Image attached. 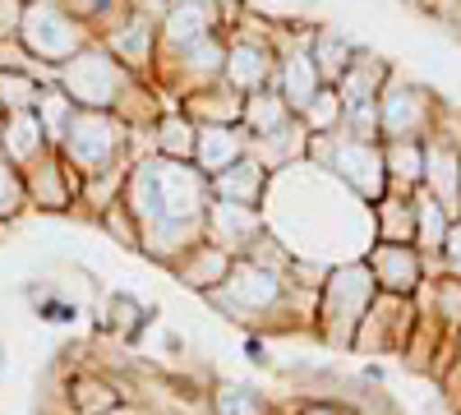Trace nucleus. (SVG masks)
<instances>
[{
	"label": "nucleus",
	"mask_w": 461,
	"mask_h": 415,
	"mask_svg": "<svg viewBox=\"0 0 461 415\" xmlns=\"http://www.w3.org/2000/svg\"><path fill=\"white\" fill-rule=\"evenodd\" d=\"M121 388L106 383V379H93V374H84V379L69 383V415H102L111 406H121Z\"/></svg>",
	"instance_id": "nucleus-31"
},
{
	"label": "nucleus",
	"mask_w": 461,
	"mask_h": 415,
	"mask_svg": "<svg viewBox=\"0 0 461 415\" xmlns=\"http://www.w3.org/2000/svg\"><path fill=\"white\" fill-rule=\"evenodd\" d=\"M277 79V42L273 23L258 19L249 5L226 23V60H221V84L236 88L240 97L273 88Z\"/></svg>",
	"instance_id": "nucleus-7"
},
{
	"label": "nucleus",
	"mask_w": 461,
	"mask_h": 415,
	"mask_svg": "<svg viewBox=\"0 0 461 415\" xmlns=\"http://www.w3.org/2000/svg\"><path fill=\"white\" fill-rule=\"evenodd\" d=\"M365 263H369L378 291H388V295H415L420 286L429 282V263H425V254H420L415 245L374 240L369 254H365Z\"/></svg>",
	"instance_id": "nucleus-13"
},
{
	"label": "nucleus",
	"mask_w": 461,
	"mask_h": 415,
	"mask_svg": "<svg viewBox=\"0 0 461 415\" xmlns=\"http://www.w3.org/2000/svg\"><path fill=\"white\" fill-rule=\"evenodd\" d=\"M14 42L23 47V56H28L32 65L60 69L65 60L79 56L88 42H97V37L65 10V0H23Z\"/></svg>",
	"instance_id": "nucleus-6"
},
{
	"label": "nucleus",
	"mask_w": 461,
	"mask_h": 415,
	"mask_svg": "<svg viewBox=\"0 0 461 415\" xmlns=\"http://www.w3.org/2000/svg\"><path fill=\"white\" fill-rule=\"evenodd\" d=\"M212 415H273L263 392L245 388V383H221L212 388Z\"/></svg>",
	"instance_id": "nucleus-33"
},
{
	"label": "nucleus",
	"mask_w": 461,
	"mask_h": 415,
	"mask_svg": "<svg viewBox=\"0 0 461 415\" xmlns=\"http://www.w3.org/2000/svg\"><path fill=\"white\" fill-rule=\"evenodd\" d=\"M47 148L51 143H47V130H42V121H37V111H10L5 125H0V158L23 171L28 162L42 158Z\"/></svg>",
	"instance_id": "nucleus-22"
},
{
	"label": "nucleus",
	"mask_w": 461,
	"mask_h": 415,
	"mask_svg": "<svg viewBox=\"0 0 461 415\" xmlns=\"http://www.w3.org/2000/svg\"><path fill=\"white\" fill-rule=\"evenodd\" d=\"M267 185H273V171H267L258 158H240L236 167H226L217 176H208V194L221 203H245V208H263Z\"/></svg>",
	"instance_id": "nucleus-17"
},
{
	"label": "nucleus",
	"mask_w": 461,
	"mask_h": 415,
	"mask_svg": "<svg viewBox=\"0 0 461 415\" xmlns=\"http://www.w3.org/2000/svg\"><path fill=\"white\" fill-rule=\"evenodd\" d=\"M378 295V282L369 273L365 258H346V263H332L319 282V295H314V323H319V337L337 351H351L356 347V332Z\"/></svg>",
	"instance_id": "nucleus-2"
},
{
	"label": "nucleus",
	"mask_w": 461,
	"mask_h": 415,
	"mask_svg": "<svg viewBox=\"0 0 461 415\" xmlns=\"http://www.w3.org/2000/svg\"><path fill=\"white\" fill-rule=\"evenodd\" d=\"M212 32H226L217 0H167L162 5V51L203 42Z\"/></svg>",
	"instance_id": "nucleus-15"
},
{
	"label": "nucleus",
	"mask_w": 461,
	"mask_h": 415,
	"mask_svg": "<svg viewBox=\"0 0 461 415\" xmlns=\"http://www.w3.org/2000/svg\"><path fill=\"white\" fill-rule=\"evenodd\" d=\"M415 249L425 254L429 268H438V249H443V236H447V226L456 221L438 199H429L425 190H415Z\"/></svg>",
	"instance_id": "nucleus-26"
},
{
	"label": "nucleus",
	"mask_w": 461,
	"mask_h": 415,
	"mask_svg": "<svg viewBox=\"0 0 461 415\" xmlns=\"http://www.w3.org/2000/svg\"><path fill=\"white\" fill-rule=\"evenodd\" d=\"M388 79H393V65L383 60L378 51H365L360 47L332 88H337L341 106H360V102H378V93H383V84H388Z\"/></svg>",
	"instance_id": "nucleus-20"
},
{
	"label": "nucleus",
	"mask_w": 461,
	"mask_h": 415,
	"mask_svg": "<svg viewBox=\"0 0 461 415\" xmlns=\"http://www.w3.org/2000/svg\"><path fill=\"white\" fill-rule=\"evenodd\" d=\"M456 369H461V328H456Z\"/></svg>",
	"instance_id": "nucleus-38"
},
{
	"label": "nucleus",
	"mask_w": 461,
	"mask_h": 415,
	"mask_svg": "<svg viewBox=\"0 0 461 415\" xmlns=\"http://www.w3.org/2000/svg\"><path fill=\"white\" fill-rule=\"evenodd\" d=\"M304 162H314L332 180H341L360 203H378L388 194V171H383V143L374 139H351V134H310V153Z\"/></svg>",
	"instance_id": "nucleus-5"
},
{
	"label": "nucleus",
	"mask_w": 461,
	"mask_h": 415,
	"mask_svg": "<svg viewBox=\"0 0 461 415\" xmlns=\"http://www.w3.org/2000/svg\"><path fill=\"white\" fill-rule=\"evenodd\" d=\"M56 84L65 88V97L74 106H84V111H115L139 79L102 42H88L79 56L56 69Z\"/></svg>",
	"instance_id": "nucleus-8"
},
{
	"label": "nucleus",
	"mask_w": 461,
	"mask_h": 415,
	"mask_svg": "<svg viewBox=\"0 0 461 415\" xmlns=\"http://www.w3.org/2000/svg\"><path fill=\"white\" fill-rule=\"evenodd\" d=\"M0 125H5V102H0Z\"/></svg>",
	"instance_id": "nucleus-39"
},
{
	"label": "nucleus",
	"mask_w": 461,
	"mask_h": 415,
	"mask_svg": "<svg viewBox=\"0 0 461 415\" xmlns=\"http://www.w3.org/2000/svg\"><path fill=\"white\" fill-rule=\"evenodd\" d=\"M438 106H443V97H434L425 84L402 79V74L393 69V79L378 93V134H383V143H425L434 134Z\"/></svg>",
	"instance_id": "nucleus-9"
},
{
	"label": "nucleus",
	"mask_w": 461,
	"mask_h": 415,
	"mask_svg": "<svg viewBox=\"0 0 461 415\" xmlns=\"http://www.w3.org/2000/svg\"><path fill=\"white\" fill-rule=\"evenodd\" d=\"M23 185H28V208L37 212H74L84 190V176L74 171L56 148H47L37 162L23 167Z\"/></svg>",
	"instance_id": "nucleus-12"
},
{
	"label": "nucleus",
	"mask_w": 461,
	"mask_h": 415,
	"mask_svg": "<svg viewBox=\"0 0 461 415\" xmlns=\"http://www.w3.org/2000/svg\"><path fill=\"white\" fill-rule=\"evenodd\" d=\"M125 208L139 221V249L162 268L203 240L208 212V176L194 162H171L158 153H139L125 176Z\"/></svg>",
	"instance_id": "nucleus-1"
},
{
	"label": "nucleus",
	"mask_w": 461,
	"mask_h": 415,
	"mask_svg": "<svg viewBox=\"0 0 461 415\" xmlns=\"http://www.w3.org/2000/svg\"><path fill=\"white\" fill-rule=\"evenodd\" d=\"M420 190L438 199L452 217H461V148L447 143L443 134L425 139V180H420Z\"/></svg>",
	"instance_id": "nucleus-16"
},
{
	"label": "nucleus",
	"mask_w": 461,
	"mask_h": 415,
	"mask_svg": "<svg viewBox=\"0 0 461 415\" xmlns=\"http://www.w3.org/2000/svg\"><path fill=\"white\" fill-rule=\"evenodd\" d=\"M102 415H143V406H130V401H121V406H111V410H102Z\"/></svg>",
	"instance_id": "nucleus-37"
},
{
	"label": "nucleus",
	"mask_w": 461,
	"mask_h": 415,
	"mask_svg": "<svg viewBox=\"0 0 461 415\" xmlns=\"http://www.w3.org/2000/svg\"><path fill=\"white\" fill-rule=\"evenodd\" d=\"M56 153L88 180L97 171L134 162V130L115 116V111H84L79 106L69 130H65V139L56 143Z\"/></svg>",
	"instance_id": "nucleus-4"
},
{
	"label": "nucleus",
	"mask_w": 461,
	"mask_h": 415,
	"mask_svg": "<svg viewBox=\"0 0 461 415\" xmlns=\"http://www.w3.org/2000/svg\"><path fill=\"white\" fill-rule=\"evenodd\" d=\"M230 258L221 245H212V240H199V245H189L176 263H171V273H176V282L180 286H189V291H199V295H208L212 286H221V277L230 273Z\"/></svg>",
	"instance_id": "nucleus-19"
},
{
	"label": "nucleus",
	"mask_w": 461,
	"mask_h": 415,
	"mask_svg": "<svg viewBox=\"0 0 461 415\" xmlns=\"http://www.w3.org/2000/svg\"><path fill=\"white\" fill-rule=\"evenodd\" d=\"M267 231L263 221V208H245V203H221V199H208V212H203V240L221 245L230 258L249 254V245Z\"/></svg>",
	"instance_id": "nucleus-14"
},
{
	"label": "nucleus",
	"mask_w": 461,
	"mask_h": 415,
	"mask_svg": "<svg viewBox=\"0 0 461 415\" xmlns=\"http://www.w3.org/2000/svg\"><path fill=\"white\" fill-rule=\"evenodd\" d=\"M341 97H337V88L332 84H323L319 93H314V102L300 111V125L310 130V134H337L341 130Z\"/></svg>",
	"instance_id": "nucleus-32"
},
{
	"label": "nucleus",
	"mask_w": 461,
	"mask_h": 415,
	"mask_svg": "<svg viewBox=\"0 0 461 415\" xmlns=\"http://www.w3.org/2000/svg\"><path fill=\"white\" fill-rule=\"evenodd\" d=\"M356 51H360V47H356L341 28H332V23H314L310 56H314V65H319V74H323V84H337L341 74H346V65H351V56H356Z\"/></svg>",
	"instance_id": "nucleus-28"
},
{
	"label": "nucleus",
	"mask_w": 461,
	"mask_h": 415,
	"mask_svg": "<svg viewBox=\"0 0 461 415\" xmlns=\"http://www.w3.org/2000/svg\"><path fill=\"white\" fill-rule=\"evenodd\" d=\"M23 212H28V185H23V171H19L14 162L0 158V221L14 226Z\"/></svg>",
	"instance_id": "nucleus-34"
},
{
	"label": "nucleus",
	"mask_w": 461,
	"mask_h": 415,
	"mask_svg": "<svg viewBox=\"0 0 461 415\" xmlns=\"http://www.w3.org/2000/svg\"><path fill=\"white\" fill-rule=\"evenodd\" d=\"M148 134H152V153H158V158H171V162H194L199 125L189 121L180 106L162 111V116H158V125H152Z\"/></svg>",
	"instance_id": "nucleus-24"
},
{
	"label": "nucleus",
	"mask_w": 461,
	"mask_h": 415,
	"mask_svg": "<svg viewBox=\"0 0 461 415\" xmlns=\"http://www.w3.org/2000/svg\"><path fill=\"white\" fill-rule=\"evenodd\" d=\"M295 121H300V116L286 106V97H282L277 88H263V93H249V97H245L240 125L249 130V139H273V134L291 130Z\"/></svg>",
	"instance_id": "nucleus-23"
},
{
	"label": "nucleus",
	"mask_w": 461,
	"mask_h": 415,
	"mask_svg": "<svg viewBox=\"0 0 461 415\" xmlns=\"http://www.w3.org/2000/svg\"><path fill=\"white\" fill-rule=\"evenodd\" d=\"M176 106L194 125H240V116H245V97L236 88H226L221 79L217 84H203L194 93H185Z\"/></svg>",
	"instance_id": "nucleus-21"
},
{
	"label": "nucleus",
	"mask_w": 461,
	"mask_h": 415,
	"mask_svg": "<svg viewBox=\"0 0 461 415\" xmlns=\"http://www.w3.org/2000/svg\"><path fill=\"white\" fill-rule=\"evenodd\" d=\"M411 332H415V295L378 291L365 323H360V332H356L351 351H406Z\"/></svg>",
	"instance_id": "nucleus-11"
},
{
	"label": "nucleus",
	"mask_w": 461,
	"mask_h": 415,
	"mask_svg": "<svg viewBox=\"0 0 461 415\" xmlns=\"http://www.w3.org/2000/svg\"><path fill=\"white\" fill-rule=\"evenodd\" d=\"M438 273L461 277V217L447 226V236H443V249H438Z\"/></svg>",
	"instance_id": "nucleus-35"
},
{
	"label": "nucleus",
	"mask_w": 461,
	"mask_h": 415,
	"mask_svg": "<svg viewBox=\"0 0 461 415\" xmlns=\"http://www.w3.org/2000/svg\"><path fill=\"white\" fill-rule=\"evenodd\" d=\"M65 10L102 42L106 32H115V28L134 14V0H65Z\"/></svg>",
	"instance_id": "nucleus-29"
},
{
	"label": "nucleus",
	"mask_w": 461,
	"mask_h": 415,
	"mask_svg": "<svg viewBox=\"0 0 461 415\" xmlns=\"http://www.w3.org/2000/svg\"><path fill=\"white\" fill-rule=\"evenodd\" d=\"M295 300V282L282 268H267L254 258H236L221 286L208 291V305L221 310L230 323H273Z\"/></svg>",
	"instance_id": "nucleus-3"
},
{
	"label": "nucleus",
	"mask_w": 461,
	"mask_h": 415,
	"mask_svg": "<svg viewBox=\"0 0 461 415\" xmlns=\"http://www.w3.org/2000/svg\"><path fill=\"white\" fill-rule=\"evenodd\" d=\"M162 5L167 0H134V14L102 37V47L121 60L134 79H148L158 74V56H162Z\"/></svg>",
	"instance_id": "nucleus-10"
},
{
	"label": "nucleus",
	"mask_w": 461,
	"mask_h": 415,
	"mask_svg": "<svg viewBox=\"0 0 461 415\" xmlns=\"http://www.w3.org/2000/svg\"><path fill=\"white\" fill-rule=\"evenodd\" d=\"M295 415H351L346 406H332V401H304Z\"/></svg>",
	"instance_id": "nucleus-36"
},
{
	"label": "nucleus",
	"mask_w": 461,
	"mask_h": 415,
	"mask_svg": "<svg viewBox=\"0 0 461 415\" xmlns=\"http://www.w3.org/2000/svg\"><path fill=\"white\" fill-rule=\"evenodd\" d=\"M240 158H249V130L245 125H199L194 167L203 176H217L226 167H236Z\"/></svg>",
	"instance_id": "nucleus-18"
},
{
	"label": "nucleus",
	"mask_w": 461,
	"mask_h": 415,
	"mask_svg": "<svg viewBox=\"0 0 461 415\" xmlns=\"http://www.w3.org/2000/svg\"><path fill=\"white\" fill-rule=\"evenodd\" d=\"M369 217H374V240L415 245V199L388 190L378 203H369Z\"/></svg>",
	"instance_id": "nucleus-25"
},
{
	"label": "nucleus",
	"mask_w": 461,
	"mask_h": 415,
	"mask_svg": "<svg viewBox=\"0 0 461 415\" xmlns=\"http://www.w3.org/2000/svg\"><path fill=\"white\" fill-rule=\"evenodd\" d=\"M37 121H42V130H47V143L56 148L60 139H65V130H69V121H74V111H79V106H74L69 97H65V88L51 79V84H42V88H37Z\"/></svg>",
	"instance_id": "nucleus-30"
},
{
	"label": "nucleus",
	"mask_w": 461,
	"mask_h": 415,
	"mask_svg": "<svg viewBox=\"0 0 461 415\" xmlns=\"http://www.w3.org/2000/svg\"><path fill=\"white\" fill-rule=\"evenodd\" d=\"M383 171L393 194H415L425 180V143H383Z\"/></svg>",
	"instance_id": "nucleus-27"
}]
</instances>
